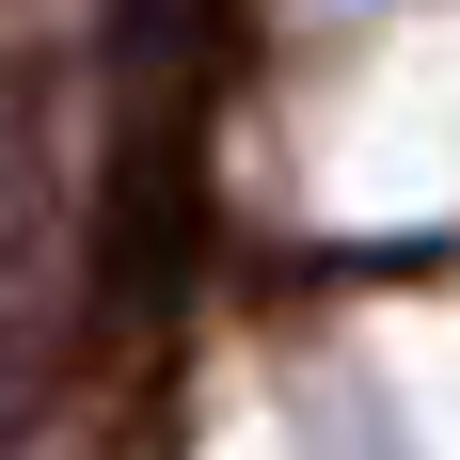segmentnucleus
Returning a JSON list of instances; mask_svg holds the SVG:
<instances>
[{
	"instance_id": "nucleus-1",
	"label": "nucleus",
	"mask_w": 460,
	"mask_h": 460,
	"mask_svg": "<svg viewBox=\"0 0 460 460\" xmlns=\"http://www.w3.org/2000/svg\"><path fill=\"white\" fill-rule=\"evenodd\" d=\"M190 80L175 64H143V111L111 128V207H95V318H159L175 302V270H190Z\"/></svg>"
}]
</instances>
